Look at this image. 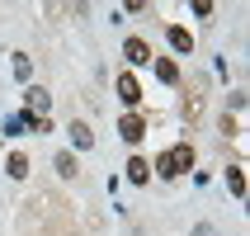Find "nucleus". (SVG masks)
I'll list each match as a JSON object with an SVG mask.
<instances>
[{
    "label": "nucleus",
    "mask_w": 250,
    "mask_h": 236,
    "mask_svg": "<svg viewBox=\"0 0 250 236\" xmlns=\"http://www.w3.org/2000/svg\"><path fill=\"white\" fill-rule=\"evenodd\" d=\"M194 166V147L189 142H180V147H170L161 161H156V175H166V180H175V175H184V170Z\"/></svg>",
    "instance_id": "obj_1"
},
{
    "label": "nucleus",
    "mask_w": 250,
    "mask_h": 236,
    "mask_svg": "<svg viewBox=\"0 0 250 236\" xmlns=\"http://www.w3.org/2000/svg\"><path fill=\"white\" fill-rule=\"evenodd\" d=\"M123 57L132 62V66H151V47H146L142 38H127L123 43Z\"/></svg>",
    "instance_id": "obj_2"
},
{
    "label": "nucleus",
    "mask_w": 250,
    "mask_h": 236,
    "mask_svg": "<svg viewBox=\"0 0 250 236\" xmlns=\"http://www.w3.org/2000/svg\"><path fill=\"white\" fill-rule=\"evenodd\" d=\"M118 99H123L127 109H132V104H142V85H137V76H118Z\"/></svg>",
    "instance_id": "obj_3"
},
{
    "label": "nucleus",
    "mask_w": 250,
    "mask_h": 236,
    "mask_svg": "<svg viewBox=\"0 0 250 236\" xmlns=\"http://www.w3.org/2000/svg\"><path fill=\"white\" fill-rule=\"evenodd\" d=\"M24 99H28V113H33V118H47V104H52V95H47V90H38V85H33Z\"/></svg>",
    "instance_id": "obj_4"
},
{
    "label": "nucleus",
    "mask_w": 250,
    "mask_h": 236,
    "mask_svg": "<svg viewBox=\"0 0 250 236\" xmlns=\"http://www.w3.org/2000/svg\"><path fill=\"white\" fill-rule=\"evenodd\" d=\"M118 132H123L127 142H142V137H146V118H137V113H127L123 123H118Z\"/></svg>",
    "instance_id": "obj_5"
},
{
    "label": "nucleus",
    "mask_w": 250,
    "mask_h": 236,
    "mask_svg": "<svg viewBox=\"0 0 250 236\" xmlns=\"http://www.w3.org/2000/svg\"><path fill=\"white\" fill-rule=\"evenodd\" d=\"M127 180H132V184H146V180H151V166H146L142 156H132V161H127Z\"/></svg>",
    "instance_id": "obj_6"
},
{
    "label": "nucleus",
    "mask_w": 250,
    "mask_h": 236,
    "mask_svg": "<svg viewBox=\"0 0 250 236\" xmlns=\"http://www.w3.org/2000/svg\"><path fill=\"white\" fill-rule=\"evenodd\" d=\"M71 142H76L81 151H90V147H95V132H90L85 123H71Z\"/></svg>",
    "instance_id": "obj_7"
},
{
    "label": "nucleus",
    "mask_w": 250,
    "mask_h": 236,
    "mask_svg": "<svg viewBox=\"0 0 250 236\" xmlns=\"http://www.w3.org/2000/svg\"><path fill=\"white\" fill-rule=\"evenodd\" d=\"M170 47H175V52H189V47H194V38H189V28H170Z\"/></svg>",
    "instance_id": "obj_8"
},
{
    "label": "nucleus",
    "mask_w": 250,
    "mask_h": 236,
    "mask_svg": "<svg viewBox=\"0 0 250 236\" xmlns=\"http://www.w3.org/2000/svg\"><path fill=\"white\" fill-rule=\"evenodd\" d=\"M156 76H161L166 85H175V81H180V66H175V62H166V57H156Z\"/></svg>",
    "instance_id": "obj_9"
},
{
    "label": "nucleus",
    "mask_w": 250,
    "mask_h": 236,
    "mask_svg": "<svg viewBox=\"0 0 250 236\" xmlns=\"http://www.w3.org/2000/svg\"><path fill=\"white\" fill-rule=\"evenodd\" d=\"M5 170H10V180H24V175H28V161H24L19 151H14L10 161H5Z\"/></svg>",
    "instance_id": "obj_10"
},
{
    "label": "nucleus",
    "mask_w": 250,
    "mask_h": 236,
    "mask_svg": "<svg viewBox=\"0 0 250 236\" xmlns=\"http://www.w3.org/2000/svg\"><path fill=\"white\" fill-rule=\"evenodd\" d=\"M227 184H231V194H246V175H241V166H231V170H227Z\"/></svg>",
    "instance_id": "obj_11"
},
{
    "label": "nucleus",
    "mask_w": 250,
    "mask_h": 236,
    "mask_svg": "<svg viewBox=\"0 0 250 236\" xmlns=\"http://www.w3.org/2000/svg\"><path fill=\"white\" fill-rule=\"evenodd\" d=\"M57 175H66V180H71V175H76V156H66V151L57 156Z\"/></svg>",
    "instance_id": "obj_12"
},
{
    "label": "nucleus",
    "mask_w": 250,
    "mask_h": 236,
    "mask_svg": "<svg viewBox=\"0 0 250 236\" xmlns=\"http://www.w3.org/2000/svg\"><path fill=\"white\" fill-rule=\"evenodd\" d=\"M24 128H28V132H52V118H33V113H28Z\"/></svg>",
    "instance_id": "obj_13"
},
{
    "label": "nucleus",
    "mask_w": 250,
    "mask_h": 236,
    "mask_svg": "<svg viewBox=\"0 0 250 236\" xmlns=\"http://www.w3.org/2000/svg\"><path fill=\"white\" fill-rule=\"evenodd\" d=\"M194 236H212V227H198V232H194Z\"/></svg>",
    "instance_id": "obj_14"
}]
</instances>
